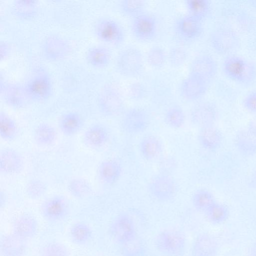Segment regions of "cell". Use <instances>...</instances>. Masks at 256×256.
Listing matches in <instances>:
<instances>
[{
	"label": "cell",
	"instance_id": "cell-1",
	"mask_svg": "<svg viewBox=\"0 0 256 256\" xmlns=\"http://www.w3.org/2000/svg\"><path fill=\"white\" fill-rule=\"evenodd\" d=\"M116 66L118 72L127 78L139 75L144 66L142 52L135 47H129L122 50L118 56Z\"/></svg>",
	"mask_w": 256,
	"mask_h": 256
},
{
	"label": "cell",
	"instance_id": "cell-2",
	"mask_svg": "<svg viewBox=\"0 0 256 256\" xmlns=\"http://www.w3.org/2000/svg\"><path fill=\"white\" fill-rule=\"evenodd\" d=\"M186 238L180 231L174 229L162 230L156 236L155 245L158 251L169 256H180L184 252Z\"/></svg>",
	"mask_w": 256,
	"mask_h": 256
},
{
	"label": "cell",
	"instance_id": "cell-3",
	"mask_svg": "<svg viewBox=\"0 0 256 256\" xmlns=\"http://www.w3.org/2000/svg\"><path fill=\"white\" fill-rule=\"evenodd\" d=\"M223 70L229 78L242 83L250 82L256 74L254 66L236 56H228L224 60Z\"/></svg>",
	"mask_w": 256,
	"mask_h": 256
},
{
	"label": "cell",
	"instance_id": "cell-4",
	"mask_svg": "<svg viewBox=\"0 0 256 256\" xmlns=\"http://www.w3.org/2000/svg\"><path fill=\"white\" fill-rule=\"evenodd\" d=\"M212 48L220 54H228L236 50L240 44L237 34L230 28H220L214 30L210 36Z\"/></svg>",
	"mask_w": 256,
	"mask_h": 256
},
{
	"label": "cell",
	"instance_id": "cell-5",
	"mask_svg": "<svg viewBox=\"0 0 256 256\" xmlns=\"http://www.w3.org/2000/svg\"><path fill=\"white\" fill-rule=\"evenodd\" d=\"M131 30L137 40L145 42L150 41L156 34V20L154 16L143 12L133 18Z\"/></svg>",
	"mask_w": 256,
	"mask_h": 256
},
{
	"label": "cell",
	"instance_id": "cell-6",
	"mask_svg": "<svg viewBox=\"0 0 256 256\" xmlns=\"http://www.w3.org/2000/svg\"><path fill=\"white\" fill-rule=\"evenodd\" d=\"M96 32L100 40L114 44L122 43L125 36L124 32L120 24L110 18H102L97 23Z\"/></svg>",
	"mask_w": 256,
	"mask_h": 256
},
{
	"label": "cell",
	"instance_id": "cell-7",
	"mask_svg": "<svg viewBox=\"0 0 256 256\" xmlns=\"http://www.w3.org/2000/svg\"><path fill=\"white\" fill-rule=\"evenodd\" d=\"M209 82L200 77L188 74L180 84V94L188 100H198L206 92Z\"/></svg>",
	"mask_w": 256,
	"mask_h": 256
},
{
	"label": "cell",
	"instance_id": "cell-8",
	"mask_svg": "<svg viewBox=\"0 0 256 256\" xmlns=\"http://www.w3.org/2000/svg\"><path fill=\"white\" fill-rule=\"evenodd\" d=\"M149 190L152 195L160 201H168L172 199L176 192L174 180L166 175L154 176L150 183Z\"/></svg>",
	"mask_w": 256,
	"mask_h": 256
},
{
	"label": "cell",
	"instance_id": "cell-9",
	"mask_svg": "<svg viewBox=\"0 0 256 256\" xmlns=\"http://www.w3.org/2000/svg\"><path fill=\"white\" fill-rule=\"evenodd\" d=\"M150 124L149 116L146 112L139 108L128 110L122 121L124 130L129 134H138L146 130Z\"/></svg>",
	"mask_w": 256,
	"mask_h": 256
},
{
	"label": "cell",
	"instance_id": "cell-10",
	"mask_svg": "<svg viewBox=\"0 0 256 256\" xmlns=\"http://www.w3.org/2000/svg\"><path fill=\"white\" fill-rule=\"evenodd\" d=\"M217 72V64L212 56L206 54L196 56L192 60L189 74L200 77L208 82Z\"/></svg>",
	"mask_w": 256,
	"mask_h": 256
},
{
	"label": "cell",
	"instance_id": "cell-11",
	"mask_svg": "<svg viewBox=\"0 0 256 256\" xmlns=\"http://www.w3.org/2000/svg\"><path fill=\"white\" fill-rule=\"evenodd\" d=\"M112 238L122 244L135 236L134 222L132 218L126 214L117 217L110 226Z\"/></svg>",
	"mask_w": 256,
	"mask_h": 256
},
{
	"label": "cell",
	"instance_id": "cell-12",
	"mask_svg": "<svg viewBox=\"0 0 256 256\" xmlns=\"http://www.w3.org/2000/svg\"><path fill=\"white\" fill-rule=\"evenodd\" d=\"M43 217L51 222L60 221L67 216L68 205L66 200L61 196H54L46 200L42 205Z\"/></svg>",
	"mask_w": 256,
	"mask_h": 256
},
{
	"label": "cell",
	"instance_id": "cell-13",
	"mask_svg": "<svg viewBox=\"0 0 256 256\" xmlns=\"http://www.w3.org/2000/svg\"><path fill=\"white\" fill-rule=\"evenodd\" d=\"M202 21L188 14L180 18L176 22L178 34L186 40H192L199 37L202 30Z\"/></svg>",
	"mask_w": 256,
	"mask_h": 256
},
{
	"label": "cell",
	"instance_id": "cell-14",
	"mask_svg": "<svg viewBox=\"0 0 256 256\" xmlns=\"http://www.w3.org/2000/svg\"><path fill=\"white\" fill-rule=\"evenodd\" d=\"M100 104L103 111L108 114L114 115L120 112L124 102L118 89L113 86L106 87L100 95Z\"/></svg>",
	"mask_w": 256,
	"mask_h": 256
},
{
	"label": "cell",
	"instance_id": "cell-15",
	"mask_svg": "<svg viewBox=\"0 0 256 256\" xmlns=\"http://www.w3.org/2000/svg\"><path fill=\"white\" fill-rule=\"evenodd\" d=\"M216 116V106L208 102L198 104L192 109L190 113L193 123L202 128L212 125Z\"/></svg>",
	"mask_w": 256,
	"mask_h": 256
},
{
	"label": "cell",
	"instance_id": "cell-16",
	"mask_svg": "<svg viewBox=\"0 0 256 256\" xmlns=\"http://www.w3.org/2000/svg\"><path fill=\"white\" fill-rule=\"evenodd\" d=\"M52 84L50 78L44 74L36 76L27 84V95L36 100L47 99L51 94Z\"/></svg>",
	"mask_w": 256,
	"mask_h": 256
},
{
	"label": "cell",
	"instance_id": "cell-17",
	"mask_svg": "<svg viewBox=\"0 0 256 256\" xmlns=\"http://www.w3.org/2000/svg\"><path fill=\"white\" fill-rule=\"evenodd\" d=\"M26 240L14 234L4 235L0 240L1 256H24L26 251Z\"/></svg>",
	"mask_w": 256,
	"mask_h": 256
},
{
	"label": "cell",
	"instance_id": "cell-18",
	"mask_svg": "<svg viewBox=\"0 0 256 256\" xmlns=\"http://www.w3.org/2000/svg\"><path fill=\"white\" fill-rule=\"evenodd\" d=\"M13 233L28 240L34 237L38 232V222L33 216L24 214L18 216L13 224Z\"/></svg>",
	"mask_w": 256,
	"mask_h": 256
},
{
	"label": "cell",
	"instance_id": "cell-19",
	"mask_svg": "<svg viewBox=\"0 0 256 256\" xmlns=\"http://www.w3.org/2000/svg\"><path fill=\"white\" fill-rule=\"evenodd\" d=\"M218 250L216 238L211 234L204 233L198 235L192 247L193 256H215Z\"/></svg>",
	"mask_w": 256,
	"mask_h": 256
},
{
	"label": "cell",
	"instance_id": "cell-20",
	"mask_svg": "<svg viewBox=\"0 0 256 256\" xmlns=\"http://www.w3.org/2000/svg\"><path fill=\"white\" fill-rule=\"evenodd\" d=\"M23 166V160L18 152L11 148H5L0 152V170L6 174L20 172Z\"/></svg>",
	"mask_w": 256,
	"mask_h": 256
},
{
	"label": "cell",
	"instance_id": "cell-21",
	"mask_svg": "<svg viewBox=\"0 0 256 256\" xmlns=\"http://www.w3.org/2000/svg\"><path fill=\"white\" fill-rule=\"evenodd\" d=\"M68 49L65 40L58 36L48 38L44 44L45 55L52 60L61 59L67 54Z\"/></svg>",
	"mask_w": 256,
	"mask_h": 256
},
{
	"label": "cell",
	"instance_id": "cell-22",
	"mask_svg": "<svg viewBox=\"0 0 256 256\" xmlns=\"http://www.w3.org/2000/svg\"><path fill=\"white\" fill-rule=\"evenodd\" d=\"M222 140L220 132L212 125L202 128L198 134L200 143L207 150H212L218 148Z\"/></svg>",
	"mask_w": 256,
	"mask_h": 256
},
{
	"label": "cell",
	"instance_id": "cell-23",
	"mask_svg": "<svg viewBox=\"0 0 256 256\" xmlns=\"http://www.w3.org/2000/svg\"><path fill=\"white\" fill-rule=\"evenodd\" d=\"M234 142L236 148L242 154L252 156L256 154V134L248 128L239 131Z\"/></svg>",
	"mask_w": 256,
	"mask_h": 256
},
{
	"label": "cell",
	"instance_id": "cell-24",
	"mask_svg": "<svg viewBox=\"0 0 256 256\" xmlns=\"http://www.w3.org/2000/svg\"><path fill=\"white\" fill-rule=\"evenodd\" d=\"M121 172L120 165L114 160L103 161L98 168L99 178L103 182L108 184H112L117 181Z\"/></svg>",
	"mask_w": 256,
	"mask_h": 256
},
{
	"label": "cell",
	"instance_id": "cell-25",
	"mask_svg": "<svg viewBox=\"0 0 256 256\" xmlns=\"http://www.w3.org/2000/svg\"><path fill=\"white\" fill-rule=\"evenodd\" d=\"M83 138L84 142L88 146L93 148H99L107 142L108 133L103 126L95 124L85 132Z\"/></svg>",
	"mask_w": 256,
	"mask_h": 256
},
{
	"label": "cell",
	"instance_id": "cell-26",
	"mask_svg": "<svg viewBox=\"0 0 256 256\" xmlns=\"http://www.w3.org/2000/svg\"><path fill=\"white\" fill-rule=\"evenodd\" d=\"M140 149L143 158L150 160L156 158L160 154L162 146L158 138L154 136H148L142 140Z\"/></svg>",
	"mask_w": 256,
	"mask_h": 256
},
{
	"label": "cell",
	"instance_id": "cell-27",
	"mask_svg": "<svg viewBox=\"0 0 256 256\" xmlns=\"http://www.w3.org/2000/svg\"><path fill=\"white\" fill-rule=\"evenodd\" d=\"M111 58L110 52L102 46H96L90 48L86 54L88 63L96 68H104L110 62Z\"/></svg>",
	"mask_w": 256,
	"mask_h": 256
},
{
	"label": "cell",
	"instance_id": "cell-28",
	"mask_svg": "<svg viewBox=\"0 0 256 256\" xmlns=\"http://www.w3.org/2000/svg\"><path fill=\"white\" fill-rule=\"evenodd\" d=\"M82 120L76 112H69L64 114L60 118L59 127L62 133L71 136L76 134L80 129Z\"/></svg>",
	"mask_w": 256,
	"mask_h": 256
},
{
	"label": "cell",
	"instance_id": "cell-29",
	"mask_svg": "<svg viewBox=\"0 0 256 256\" xmlns=\"http://www.w3.org/2000/svg\"><path fill=\"white\" fill-rule=\"evenodd\" d=\"M92 231L86 224L78 222L74 224L70 230V236L72 241L76 244H86L90 238Z\"/></svg>",
	"mask_w": 256,
	"mask_h": 256
},
{
	"label": "cell",
	"instance_id": "cell-30",
	"mask_svg": "<svg viewBox=\"0 0 256 256\" xmlns=\"http://www.w3.org/2000/svg\"><path fill=\"white\" fill-rule=\"evenodd\" d=\"M34 138L40 145L48 146L52 144L56 138V132L50 124H42L35 129Z\"/></svg>",
	"mask_w": 256,
	"mask_h": 256
},
{
	"label": "cell",
	"instance_id": "cell-31",
	"mask_svg": "<svg viewBox=\"0 0 256 256\" xmlns=\"http://www.w3.org/2000/svg\"><path fill=\"white\" fill-rule=\"evenodd\" d=\"M186 6L189 14L202 21L210 10V3L208 0H187Z\"/></svg>",
	"mask_w": 256,
	"mask_h": 256
},
{
	"label": "cell",
	"instance_id": "cell-32",
	"mask_svg": "<svg viewBox=\"0 0 256 256\" xmlns=\"http://www.w3.org/2000/svg\"><path fill=\"white\" fill-rule=\"evenodd\" d=\"M18 132L16 122L4 112L0 114V136L6 140H12L15 138Z\"/></svg>",
	"mask_w": 256,
	"mask_h": 256
},
{
	"label": "cell",
	"instance_id": "cell-33",
	"mask_svg": "<svg viewBox=\"0 0 256 256\" xmlns=\"http://www.w3.org/2000/svg\"><path fill=\"white\" fill-rule=\"evenodd\" d=\"M209 221L214 224H220L228 218L230 212L228 207L221 204L214 202L206 210Z\"/></svg>",
	"mask_w": 256,
	"mask_h": 256
},
{
	"label": "cell",
	"instance_id": "cell-34",
	"mask_svg": "<svg viewBox=\"0 0 256 256\" xmlns=\"http://www.w3.org/2000/svg\"><path fill=\"white\" fill-rule=\"evenodd\" d=\"M68 190L70 194L77 198H86L92 192L90 184L82 178L72 180L68 184Z\"/></svg>",
	"mask_w": 256,
	"mask_h": 256
},
{
	"label": "cell",
	"instance_id": "cell-35",
	"mask_svg": "<svg viewBox=\"0 0 256 256\" xmlns=\"http://www.w3.org/2000/svg\"><path fill=\"white\" fill-rule=\"evenodd\" d=\"M192 202L196 208L206 212L216 202L211 192L206 190H200L194 194Z\"/></svg>",
	"mask_w": 256,
	"mask_h": 256
},
{
	"label": "cell",
	"instance_id": "cell-36",
	"mask_svg": "<svg viewBox=\"0 0 256 256\" xmlns=\"http://www.w3.org/2000/svg\"><path fill=\"white\" fill-rule=\"evenodd\" d=\"M145 6L146 2L140 0H123L120 4L122 12L133 18L142 13Z\"/></svg>",
	"mask_w": 256,
	"mask_h": 256
},
{
	"label": "cell",
	"instance_id": "cell-37",
	"mask_svg": "<svg viewBox=\"0 0 256 256\" xmlns=\"http://www.w3.org/2000/svg\"><path fill=\"white\" fill-rule=\"evenodd\" d=\"M166 60L164 50L160 46H154L150 48L146 54V61L153 68H160L164 66Z\"/></svg>",
	"mask_w": 256,
	"mask_h": 256
},
{
	"label": "cell",
	"instance_id": "cell-38",
	"mask_svg": "<svg viewBox=\"0 0 256 256\" xmlns=\"http://www.w3.org/2000/svg\"><path fill=\"white\" fill-rule=\"evenodd\" d=\"M185 114L183 110L178 106L170 108L166 114L164 120L166 124L173 128L182 127L185 122Z\"/></svg>",
	"mask_w": 256,
	"mask_h": 256
},
{
	"label": "cell",
	"instance_id": "cell-39",
	"mask_svg": "<svg viewBox=\"0 0 256 256\" xmlns=\"http://www.w3.org/2000/svg\"><path fill=\"white\" fill-rule=\"evenodd\" d=\"M40 256H69V252L66 247L62 244L50 242L42 248Z\"/></svg>",
	"mask_w": 256,
	"mask_h": 256
},
{
	"label": "cell",
	"instance_id": "cell-40",
	"mask_svg": "<svg viewBox=\"0 0 256 256\" xmlns=\"http://www.w3.org/2000/svg\"><path fill=\"white\" fill-rule=\"evenodd\" d=\"M122 245V256H140L144 248L142 241L136 236Z\"/></svg>",
	"mask_w": 256,
	"mask_h": 256
},
{
	"label": "cell",
	"instance_id": "cell-41",
	"mask_svg": "<svg viewBox=\"0 0 256 256\" xmlns=\"http://www.w3.org/2000/svg\"><path fill=\"white\" fill-rule=\"evenodd\" d=\"M26 191L29 198L38 199L44 194L46 191V186L40 180H32L27 184Z\"/></svg>",
	"mask_w": 256,
	"mask_h": 256
},
{
	"label": "cell",
	"instance_id": "cell-42",
	"mask_svg": "<svg viewBox=\"0 0 256 256\" xmlns=\"http://www.w3.org/2000/svg\"><path fill=\"white\" fill-rule=\"evenodd\" d=\"M188 58V53L181 47H174L169 52L168 59L170 64L174 67L182 66Z\"/></svg>",
	"mask_w": 256,
	"mask_h": 256
},
{
	"label": "cell",
	"instance_id": "cell-43",
	"mask_svg": "<svg viewBox=\"0 0 256 256\" xmlns=\"http://www.w3.org/2000/svg\"><path fill=\"white\" fill-rule=\"evenodd\" d=\"M146 92L144 85L140 82H134L130 84L128 88L129 97L136 100L142 98L145 96Z\"/></svg>",
	"mask_w": 256,
	"mask_h": 256
},
{
	"label": "cell",
	"instance_id": "cell-44",
	"mask_svg": "<svg viewBox=\"0 0 256 256\" xmlns=\"http://www.w3.org/2000/svg\"><path fill=\"white\" fill-rule=\"evenodd\" d=\"M243 105L248 111L256 112V91H253L245 96Z\"/></svg>",
	"mask_w": 256,
	"mask_h": 256
},
{
	"label": "cell",
	"instance_id": "cell-45",
	"mask_svg": "<svg viewBox=\"0 0 256 256\" xmlns=\"http://www.w3.org/2000/svg\"><path fill=\"white\" fill-rule=\"evenodd\" d=\"M250 186L256 190V171L252 175L250 180Z\"/></svg>",
	"mask_w": 256,
	"mask_h": 256
},
{
	"label": "cell",
	"instance_id": "cell-46",
	"mask_svg": "<svg viewBox=\"0 0 256 256\" xmlns=\"http://www.w3.org/2000/svg\"><path fill=\"white\" fill-rule=\"evenodd\" d=\"M248 128L251 132L256 134V119L252 120L250 122Z\"/></svg>",
	"mask_w": 256,
	"mask_h": 256
},
{
	"label": "cell",
	"instance_id": "cell-47",
	"mask_svg": "<svg viewBox=\"0 0 256 256\" xmlns=\"http://www.w3.org/2000/svg\"><path fill=\"white\" fill-rule=\"evenodd\" d=\"M6 202V196L2 191L0 192V207L2 208L4 206Z\"/></svg>",
	"mask_w": 256,
	"mask_h": 256
},
{
	"label": "cell",
	"instance_id": "cell-48",
	"mask_svg": "<svg viewBox=\"0 0 256 256\" xmlns=\"http://www.w3.org/2000/svg\"><path fill=\"white\" fill-rule=\"evenodd\" d=\"M251 256H256V244H255L252 249L250 252Z\"/></svg>",
	"mask_w": 256,
	"mask_h": 256
}]
</instances>
